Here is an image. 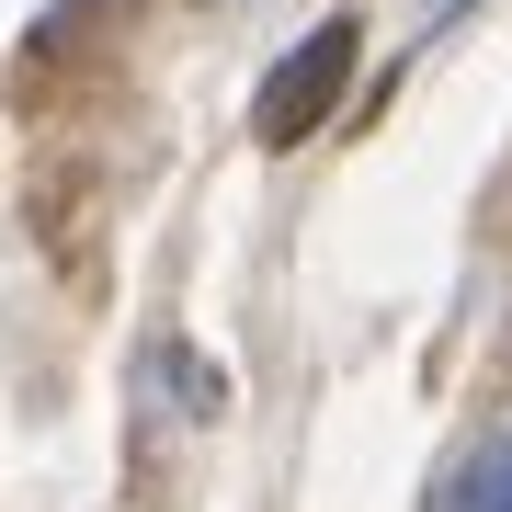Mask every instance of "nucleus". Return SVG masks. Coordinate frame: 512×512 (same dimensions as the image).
<instances>
[{
	"label": "nucleus",
	"mask_w": 512,
	"mask_h": 512,
	"mask_svg": "<svg viewBox=\"0 0 512 512\" xmlns=\"http://www.w3.org/2000/svg\"><path fill=\"white\" fill-rule=\"evenodd\" d=\"M444 512H512V444H490V456L444 490Z\"/></svg>",
	"instance_id": "nucleus-2"
},
{
	"label": "nucleus",
	"mask_w": 512,
	"mask_h": 512,
	"mask_svg": "<svg viewBox=\"0 0 512 512\" xmlns=\"http://www.w3.org/2000/svg\"><path fill=\"white\" fill-rule=\"evenodd\" d=\"M353 46H365V23L353 12H330V23H308L285 57H274V80H262V103H251V137L262 148H296V137H319L330 126V103L353 92Z\"/></svg>",
	"instance_id": "nucleus-1"
}]
</instances>
